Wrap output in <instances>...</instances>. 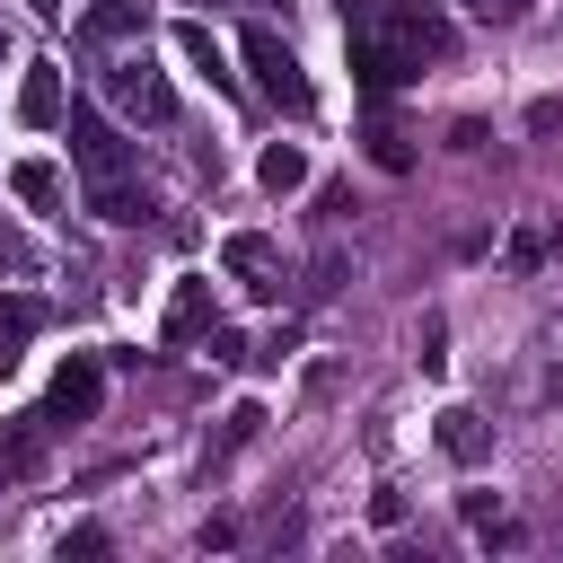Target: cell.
<instances>
[{"instance_id": "cell-1", "label": "cell", "mask_w": 563, "mask_h": 563, "mask_svg": "<svg viewBox=\"0 0 563 563\" xmlns=\"http://www.w3.org/2000/svg\"><path fill=\"white\" fill-rule=\"evenodd\" d=\"M352 9V0H343ZM361 18H369V35L405 62V70H422V62H440L449 44H457V26L431 9V0H361Z\"/></svg>"}, {"instance_id": "cell-2", "label": "cell", "mask_w": 563, "mask_h": 563, "mask_svg": "<svg viewBox=\"0 0 563 563\" xmlns=\"http://www.w3.org/2000/svg\"><path fill=\"white\" fill-rule=\"evenodd\" d=\"M246 70H255V88L282 106V114H317V88H308V70H299V53L273 35V26H246Z\"/></svg>"}, {"instance_id": "cell-3", "label": "cell", "mask_w": 563, "mask_h": 563, "mask_svg": "<svg viewBox=\"0 0 563 563\" xmlns=\"http://www.w3.org/2000/svg\"><path fill=\"white\" fill-rule=\"evenodd\" d=\"M62 123H70V167H79L88 185H132V141H123L97 106H70Z\"/></svg>"}, {"instance_id": "cell-4", "label": "cell", "mask_w": 563, "mask_h": 563, "mask_svg": "<svg viewBox=\"0 0 563 563\" xmlns=\"http://www.w3.org/2000/svg\"><path fill=\"white\" fill-rule=\"evenodd\" d=\"M106 97H114L132 123H176V88H167V70H158L150 53H123V62L106 70Z\"/></svg>"}, {"instance_id": "cell-5", "label": "cell", "mask_w": 563, "mask_h": 563, "mask_svg": "<svg viewBox=\"0 0 563 563\" xmlns=\"http://www.w3.org/2000/svg\"><path fill=\"white\" fill-rule=\"evenodd\" d=\"M97 405H106V361H88V352L62 361V378H53V396H44V422L62 431V422H88Z\"/></svg>"}, {"instance_id": "cell-6", "label": "cell", "mask_w": 563, "mask_h": 563, "mask_svg": "<svg viewBox=\"0 0 563 563\" xmlns=\"http://www.w3.org/2000/svg\"><path fill=\"white\" fill-rule=\"evenodd\" d=\"M70 114V97H62V62H26V79H18V123L26 132H53Z\"/></svg>"}, {"instance_id": "cell-7", "label": "cell", "mask_w": 563, "mask_h": 563, "mask_svg": "<svg viewBox=\"0 0 563 563\" xmlns=\"http://www.w3.org/2000/svg\"><path fill=\"white\" fill-rule=\"evenodd\" d=\"M220 264L255 290V299H273L282 290V255H273V238H255V229H238V238H220Z\"/></svg>"}, {"instance_id": "cell-8", "label": "cell", "mask_w": 563, "mask_h": 563, "mask_svg": "<svg viewBox=\"0 0 563 563\" xmlns=\"http://www.w3.org/2000/svg\"><path fill=\"white\" fill-rule=\"evenodd\" d=\"M79 35L88 44H132V35H150V0H97L79 18Z\"/></svg>"}, {"instance_id": "cell-9", "label": "cell", "mask_w": 563, "mask_h": 563, "mask_svg": "<svg viewBox=\"0 0 563 563\" xmlns=\"http://www.w3.org/2000/svg\"><path fill=\"white\" fill-rule=\"evenodd\" d=\"M484 449H493V431H484V413H466V405H449V413H440V457H449V466H484Z\"/></svg>"}, {"instance_id": "cell-10", "label": "cell", "mask_w": 563, "mask_h": 563, "mask_svg": "<svg viewBox=\"0 0 563 563\" xmlns=\"http://www.w3.org/2000/svg\"><path fill=\"white\" fill-rule=\"evenodd\" d=\"M35 334H44V299H35V290H9V299H0V369H9Z\"/></svg>"}, {"instance_id": "cell-11", "label": "cell", "mask_w": 563, "mask_h": 563, "mask_svg": "<svg viewBox=\"0 0 563 563\" xmlns=\"http://www.w3.org/2000/svg\"><path fill=\"white\" fill-rule=\"evenodd\" d=\"M167 343H194V334H211V282H176V299H167V325H158Z\"/></svg>"}, {"instance_id": "cell-12", "label": "cell", "mask_w": 563, "mask_h": 563, "mask_svg": "<svg viewBox=\"0 0 563 563\" xmlns=\"http://www.w3.org/2000/svg\"><path fill=\"white\" fill-rule=\"evenodd\" d=\"M88 211H97V220H114V229H141L158 202H150V185H88Z\"/></svg>"}, {"instance_id": "cell-13", "label": "cell", "mask_w": 563, "mask_h": 563, "mask_svg": "<svg viewBox=\"0 0 563 563\" xmlns=\"http://www.w3.org/2000/svg\"><path fill=\"white\" fill-rule=\"evenodd\" d=\"M9 194H18L26 211H53V202H62V167H53V158H18V167H9Z\"/></svg>"}, {"instance_id": "cell-14", "label": "cell", "mask_w": 563, "mask_h": 563, "mask_svg": "<svg viewBox=\"0 0 563 563\" xmlns=\"http://www.w3.org/2000/svg\"><path fill=\"white\" fill-rule=\"evenodd\" d=\"M255 176H264V194H299V185H308V150H299V141H273V150L255 158Z\"/></svg>"}, {"instance_id": "cell-15", "label": "cell", "mask_w": 563, "mask_h": 563, "mask_svg": "<svg viewBox=\"0 0 563 563\" xmlns=\"http://www.w3.org/2000/svg\"><path fill=\"white\" fill-rule=\"evenodd\" d=\"M176 53H185L211 88H229V62H220V44H211V26H202V18H185V26H176Z\"/></svg>"}, {"instance_id": "cell-16", "label": "cell", "mask_w": 563, "mask_h": 563, "mask_svg": "<svg viewBox=\"0 0 563 563\" xmlns=\"http://www.w3.org/2000/svg\"><path fill=\"white\" fill-rule=\"evenodd\" d=\"M255 431H264V405H229V413H220V431H211V449H202V466H220V457H229V449H246Z\"/></svg>"}, {"instance_id": "cell-17", "label": "cell", "mask_w": 563, "mask_h": 563, "mask_svg": "<svg viewBox=\"0 0 563 563\" xmlns=\"http://www.w3.org/2000/svg\"><path fill=\"white\" fill-rule=\"evenodd\" d=\"M369 158H378V167H387V176H405V167H413V150H405V132H396V123H387V114H378V123H369Z\"/></svg>"}, {"instance_id": "cell-18", "label": "cell", "mask_w": 563, "mask_h": 563, "mask_svg": "<svg viewBox=\"0 0 563 563\" xmlns=\"http://www.w3.org/2000/svg\"><path fill=\"white\" fill-rule=\"evenodd\" d=\"M545 246H554V220H528V229L510 238V273H537V264H545Z\"/></svg>"}, {"instance_id": "cell-19", "label": "cell", "mask_w": 563, "mask_h": 563, "mask_svg": "<svg viewBox=\"0 0 563 563\" xmlns=\"http://www.w3.org/2000/svg\"><path fill=\"white\" fill-rule=\"evenodd\" d=\"M466 9H475V18H493V26H510V18L528 9V0H466Z\"/></svg>"}, {"instance_id": "cell-20", "label": "cell", "mask_w": 563, "mask_h": 563, "mask_svg": "<svg viewBox=\"0 0 563 563\" xmlns=\"http://www.w3.org/2000/svg\"><path fill=\"white\" fill-rule=\"evenodd\" d=\"M0 264H18V273H26V264H35V255H26V246H18V238H9V229H0Z\"/></svg>"}, {"instance_id": "cell-21", "label": "cell", "mask_w": 563, "mask_h": 563, "mask_svg": "<svg viewBox=\"0 0 563 563\" xmlns=\"http://www.w3.org/2000/svg\"><path fill=\"white\" fill-rule=\"evenodd\" d=\"M194 9H273V0H194ZM290 9V0H282Z\"/></svg>"}, {"instance_id": "cell-22", "label": "cell", "mask_w": 563, "mask_h": 563, "mask_svg": "<svg viewBox=\"0 0 563 563\" xmlns=\"http://www.w3.org/2000/svg\"><path fill=\"white\" fill-rule=\"evenodd\" d=\"M26 9H35V18H62V0H26Z\"/></svg>"}]
</instances>
